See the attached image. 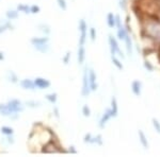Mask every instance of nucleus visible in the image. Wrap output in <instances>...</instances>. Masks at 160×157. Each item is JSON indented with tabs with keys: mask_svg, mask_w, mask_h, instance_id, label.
I'll return each mask as SVG.
<instances>
[{
	"mask_svg": "<svg viewBox=\"0 0 160 157\" xmlns=\"http://www.w3.org/2000/svg\"><path fill=\"white\" fill-rule=\"evenodd\" d=\"M24 107L22 105V102L18 100L13 99L6 104H0V115L10 117V116L17 114L19 112H22Z\"/></svg>",
	"mask_w": 160,
	"mask_h": 157,
	"instance_id": "1",
	"label": "nucleus"
},
{
	"mask_svg": "<svg viewBox=\"0 0 160 157\" xmlns=\"http://www.w3.org/2000/svg\"><path fill=\"white\" fill-rule=\"evenodd\" d=\"M144 33L148 38L154 40L160 39V20H153L146 22L144 27Z\"/></svg>",
	"mask_w": 160,
	"mask_h": 157,
	"instance_id": "2",
	"label": "nucleus"
},
{
	"mask_svg": "<svg viewBox=\"0 0 160 157\" xmlns=\"http://www.w3.org/2000/svg\"><path fill=\"white\" fill-rule=\"evenodd\" d=\"M79 32H80L79 46H84L88 36V25L84 19H81L79 21Z\"/></svg>",
	"mask_w": 160,
	"mask_h": 157,
	"instance_id": "3",
	"label": "nucleus"
},
{
	"mask_svg": "<svg viewBox=\"0 0 160 157\" xmlns=\"http://www.w3.org/2000/svg\"><path fill=\"white\" fill-rule=\"evenodd\" d=\"M88 71L89 69L84 68L83 71V76H82V89H81V94L83 97H88L91 92V88H90V83H89V76H88Z\"/></svg>",
	"mask_w": 160,
	"mask_h": 157,
	"instance_id": "4",
	"label": "nucleus"
},
{
	"mask_svg": "<svg viewBox=\"0 0 160 157\" xmlns=\"http://www.w3.org/2000/svg\"><path fill=\"white\" fill-rule=\"evenodd\" d=\"M108 42H109V46H110V51H111V55H115L118 53L120 56H122L124 58V54L123 52L121 51L120 49V46H118V44L117 42V39H115L114 37L112 36V35H109V38H108Z\"/></svg>",
	"mask_w": 160,
	"mask_h": 157,
	"instance_id": "5",
	"label": "nucleus"
},
{
	"mask_svg": "<svg viewBox=\"0 0 160 157\" xmlns=\"http://www.w3.org/2000/svg\"><path fill=\"white\" fill-rule=\"evenodd\" d=\"M88 76H89V83L91 91H95L98 88V84H97V76L93 69H89L88 71Z\"/></svg>",
	"mask_w": 160,
	"mask_h": 157,
	"instance_id": "6",
	"label": "nucleus"
},
{
	"mask_svg": "<svg viewBox=\"0 0 160 157\" xmlns=\"http://www.w3.org/2000/svg\"><path fill=\"white\" fill-rule=\"evenodd\" d=\"M84 142H88V143H96V145H102V136L100 135H97V136H92L91 134H87L84 136V139H83Z\"/></svg>",
	"mask_w": 160,
	"mask_h": 157,
	"instance_id": "7",
	"label": "nucleus"
},
{
	"mask_svg": "<svg viewBox=\"0 0 160 157\" xmlns=\"http://www.w3.org/2000/svg\"><path fill=\"white\" fill-rule=\"evenodd\" d=\"M34 84L37 86V88L38 89H47L50 87V82L46 79H43V78H37L34 79Z\"/></svg>",
	"mask_w": 160,
	"mask_h": 157,
	"instance_id": "8",
	"label": "nucleus"
},
{
	"mask_svg": "<svg viewBox=\"0 0 160 157\" xmlns=\"http://www.w3.org/2000/svg\"><path fill=\"white\" fill-rule=\"evenodd\" d=\"M20 86L22 87L24 89H27V90H35L37 89V86L34 84V81L30 79H25L20 81Z\"/></svg>",
	"mask_w": 160,
	"mask_h": 157,
	"instance_id": "9",
	"label": "nucleus"
},
{
	"mask_svg": "<svg viewBox=\"0 0 160 157\" xmlns=\"http://www.w3.org/2000/svg\"><path fill=\"white\" fill-rule=\"evenodd\" d=\"M131 91H132V94L135 95L136 97H140L141 96V94H142V83L140 81L136 80V81H133L132 83H131Z\"/></svg>",
	"mask_w": 160,
	"mask_h": 157,
	"instance_id": "10",
	"label": "nucleus"
},
{
	"mask_svg": "<svg viewBox=\"0 0 160 157\" xmlns=\"http://www.w3.org/2000/svg\"><path fill=\"white\" fill-rule=\"evenodd\" d=\"M112 117H113V116H112V113H111L110 109L106 110V112L104 113V115H102V119H100V121H99V127H102V128L104 127L105 125H106V123H107Z\"/></svg>",
	"mask_w": 160,
	"mask_h": 157,
	"instance_id": "11",
	"label": "nucleus"
},
{
	"mask_svg": "<svg viewBox=\"0 0 160 157\" xmlns=\"http://www.w3.org/2000/svg\"><path fill=\"white\" fill-rule=\"evenodd\" d=\"M138 136H139V140H140L142 146H143L144 149H148L149 148V145H148V137H146L145 134L143 133V131L139 130Z\"/></svg>",
	"mask_w": 160,
	"mask_h": 157,
	"instance_id": "12",
	"label": "nucleus"
},
{
	"mask_svg": "<svg viewBox=\"0 0 160 157\" xmlns=\"http://www.w3.org/2000/svg\"><path fill=\"white\" fill-rule=\"evenodd\" d=\"M111 113H112V116L113 117H117L118 116V101H117V98L115 97H112L111 99Z\"/></svg>",
	"mask_w": 160,
	"mask_h": 157,
	"instance_id": "13",
	"label": "nucleus"
},
{
	"mask_svg": "<svg viewBox=\"0 0 160 157\" xmlns=\"http://www.w3.org/2000/svg\"><path fill=\"white\" fill-rule=\"evenodd\" d=\"M117 27H118V39L124 40L126 38V36L128 35V32L126 31V29L123 27L122 25H117Z\"/></svg>",
	"mask_w": 160,
	"mask_h": 157,
	"instance_id": "14",
	"label": "nucleus"
},
{
	"mask_svg": "<svg viewBox=\"0 0 160 157\" xmlns=\"http://www.w3.org/2000/svg\"><path fill=\"white\" fill-rule=\"evenodd\" d=\"M84 60H86V48H84V46H79V48H78V63L83 64Z\"/></svg>",
	"mask_w": 160,
	"mask_h": 157,
	"instance_id": "15",
	"label": "nucleus"
},
{
	"mask_svg": "<svg viewBox=\"0 0 160 157\" xmlns=\"http://www.w3.org/2000/svg\"><path fill=\"white\" fill-rule=\"evenodd\" d=\"M33 47L37 51L41 53H47L49 51V45L47 44H41V45H33Z\"/></svg>",
	"mask_w": 160,
	"mask_h": 157,
	"instance_id": "16",
	"label": "nucleus"
},
{
	"mask_svg": "<svg viewBox=\"0 0 160 157\" xmlns=\"http://www.w3.org/2000/svg\"><path fill=\"white\" fill-rule=\"evenodd\" d=\"M49 42V38L48 37H33L31 39V44L32 45H41V44H47Z\"/></svg>",
	"mask_w": 160,
	"mask_h": 157,
	"instance_id": "17",
	"label": "nucleus"
},
{
	"mask_svg": "<svg viewBox=\"0 0 160 157\" xmlns=\"http://www.w3.org/2000/svg\"><path fill=\"white\" fill-rule=\"evenodd\" d=\"M124 42L126 44V49H127V53L128 55L132 54V42H131V38L129 35H127L126 38L124 39Z\"/></svg>",
	"mask_w": 160,
	"mask_h": 157,
	"instance_id": "18",
	"label": "nucleus"
},
{
	"mask_svg": "<svg viewBox=\"0 0 160 157\" xmlns=\"http://www.w3.org/2000/svg\"><path fill=\"white\" fill-rule=\"evenodd\" d=\"M7 79L9 82H11V83H17L18 82V76H16V73L14 72V71H8L7 73Z\"/></svg>",
	"mask_w": 160,
	"mask_h": 157,
	"instance_id": "19",
	"label": "nucleus"
},
{
	"mask_svg": "<svg viewBox=\"0 0 160 157\" xmlns=\"http://www.w3.org/2000/svg\"><path fill=\"white\" fill-rule=\"evenodd\" d=\"M107 25L109 28L115 27V15H113V13H109L107 15Z\"/></svg>",
	"mask_w": 160,
	"mask_h": 157,
	"instance_id": "20",
	"label": "nucleus"
},
{
	"mask_svg": "<svg viewBox=\"0 0 160 157\" xmlns=\"http://www.w3.org/2000/svg\"><path fill=\"white\" fill-rule=\"evenodd\" d=\"M8 19L13 20V19H16L18 17V11H14V10H10L6 13Z\"/></svg>",
	"mask_w": 160,
	"mask_h": 157,
	"instance_id": "21",
	"label": "nucleus"
},
{
	"mask_svg": "<svg viewBox=\"0 0 160 157\" xmlns=\"http://www.w3.org/2000/svg\"><path fill=\"white\" fill-rule=\"evenodd\" d=\"M17 11L22 12V13H25V14H28V13H30V7L27 6V4H19V6L17 7Z\"/></svg>",
	"mask_w": 160,
	"mask_h": 157,
	"instance_id": "22",
	"label": "nucleus"
},
{
	"mask_svg": "<svg viewBox=\"0 0 160 157\" xmlns=\"http://www.w3.org/2000/svg\"><path fill=\"white\" fill-rule=\"evenodd\" d=\"M111 58H112V63H113V65H114L115 67H117L118 69H120V70H122V69L124 68V67H123V65H122V63H121V62H120V60L115 58V55H112V56H111Z\"/></svg>",
	"mask_w": 160,
	"mask_h": 157,
	"instance_id": "23",
	"label": "nucleus"
},
{
	"mask_svg": "<svg viewBox=\"0 0 160 157\" xmlns=\"http://www.w3.org/2000/svg\"><path fill=\"white\" fill-rule=\"evenodd\" d=\"M38 29H40L41 32L45 33V34H48V33L50 32V28H49V25H45V24H41V25H38Z\"/></svg>",
	"mask_w": 160,
	"mask_h": 157,
	"instance_id": "24",
	"label": "nucleus"
},
{
	"mask_svg": "<svg viewBox=\"0 0 160 157\" xmlns=\"http://www.w3.org/2000/svg\"><path fill=\"white\" fill-rule=\"evenodd\" d=\"M1 133L2 134H4V135H7V136H11V135H13V128L12 127H1Z\"/></svg>",
	"mask_w": 160,
	"mask_h": 157,
	"instance_id": "25",
	"label": "nucleus"
},
{
	"mask_svg": "<svg viewBox=\"0 0 160 157\" xmlns=\"http://www.w3.org/2000/svg\"><path fill=\"white\" fill-rule=\"evenodd\" d=\"M81 112L84 117H90V116H91V109H90V107L88 106V105H83V106H82Z\"/></svg>",
	"mask_w": 160,
	"mask_h": 157,
	"instance_id": "26",
	"label": "nucleus"
},
{
	"mask_svg": "<svg viewBox=\"0 0 160 157\" xmlns=\"http://www.w3.org/2000/svg\"><path fill=\"white\" fill-rule=\"evenodd\" d=\"M11 28H12V25L9 24V22H6V24L0 25V34H1V33H3V32H6L7 30L11 29Z\"/></svg>",
	"mask_w": 160,
	"mask_h": 157,
	"instance_id": "27",
	"label": "nucleus"
},
{
	"mask_svg": "<svg viewBox=\"0 0 160 157\" xmlns=\"http://www.w3.org/2000/svg\"><path fill=\"white\" fill-rule=\"evenodd\" d=\"M46 99H47L50 103H56L57 102V94L46 95Z\"/></svg>",
	"mask_w": 160,
	"mask_h": 157,
	"instance_id": "28",
	"label": "nucleus"
},
{
	"mask_svg": "<svg viewBox=\"0 0 160 157\" xmlns=\"http://www.w3.org/2000/svg\"><path fill=\"white\" fill-rule=\"evenodd\" d=\"M57 3H58V6L60 7L62 10H64V11L68 9V3H66L65 0H57Z\"/></svg>",
	"mask_w": 160,
	"mask_h": 157,
	"instance_id": "29",
	"label": "nucleus"
},
{
	"mask_svg": "<svg viewBox=\"0 0 160 157\" xmlns=\"http://www.w3.org/2000/svg\"><path fill=\"white\" fill-rule=\"evenodd\" d=\"M152 122H153V125L155 127V130L157 131V133L160 134V122L157 119H155V118H153V120H152Z\"/></svg>",
	"mask_w": 160,
	"mask_h": 157,
	"instance_id": "30",
	"label": "nucleus"
},
{
	"mask_svg": "<svg viewBox=\"0 0 160 157\" xmlns=\"http://www.w3.org/2000/svg\"><path fill=\"white\" fill-rule=\"evenodd\" d=\"M26 104H27L28 106H30V107H38V106H40L41 103L37 102V101H28Z\"/></svg>",
	"mask_w": 160,
	"mask_h": 157,
	"instance_id": "31",
	"label": "nucleus"
},
{
	"mask_svg": "<svg viewBox=\"0 0 160 157\" xmlns=\"http://www.w3.org/2000/svg\"><path fill=\"white\" fill-rule=\"evenodd\" d=\"M40 12V7L38 6H31L30 7V13L32 14H37V13Z\"/></svg>",
	"mask_w": 160,
	"mask_h": 157,
	"instance_id": "32",
	"label": "nucleus"
},
{
	"mask_svg": "<svg viewBox=\"0 0 160 157\" xmlns=\"http://www.w3.org/2000/svg\"><path fill=\"white\" fill-rule=\"evenodd\" d=\"M144 67H145L146 69H148V71H153L154 70V67H153V65H152L149 62H148V61H145V63H144Z\"/></svg>",
	"mask_w": 160,
	"mask_h": 157,
	"instance_id": "33",
	"label": "nucleus"
},
{
	"mask_svg": "<svg viewBox=\"0 0 160 157\" xmlns=\"http://www.w3.org/2000/svg\"><path fill=\"white\" fill-rule=\"evenodd\" d=\"M90 36H91L92 40H95V38H96V32H95L94 28H91V29H90Z\"/></svg>",
	"mask_w": 160,
	"mask_h": 157,
	"instance_id": "34",
	"label": "nucleus"
},
{
	"mask_svg": "<svg viewBox=\"0 0 160 157\" xmlns=\"http://www.w3.org/2000/svg\"><path fill=\"white\" fill-rule=\"evenodd\" d=\"M118 6H120L121 9L125 10V7H126V0H118Z\"/></svg>",
	"mask_w": 160,
	"mask_h": 157,
	"instance_id": "35",
	"label": "nucleus"
},
{
	"mask_svg": "<svg viewBox=\"0 0 160 157\" xmlns=\"http://www.w3.org/2000/svg\"><path fill=\"white\" fill-rule=\"evenodd\" d=\"M69 55H71V54H69V53H68V54H66V56H65V58H64V63H65V64H68V58H69Z\"/></svg>",
	"mask_w": 160,
	"mask_h": 157,
	"instance_id": "36",
	"label": "nucleus"
},
{
	"mask_svg": "<svg viewBox=\"0 0 160 157\" xmlns=\"http://www.w3.org/2000/svg\"><path fill=\"white\" fill-rule=\"evenodd\" d=\"M4 60V55L2 52H0V61H3Z\"/></svg>",
	"mask_w": 160,
	"mask_h": 157,
	"instance_id": "37",
	"label": "nucleus"
},
{
	"mask_svg": "<svg viewBox=\"0 0 160 157\" xmlns=\"http://www.w3.org/2000/svg\"><path fill=\"white\" fill-rule=\"evenodd\" d=\"M71 148H72V149L69 150V152H72V153H77V151L74 149V146H71Z\"/></svg>",
	"mask_w": 160,
	"mask_h": 157,
	"instance_id": "38",
	"label": "nucleus"
}]
</instances>
